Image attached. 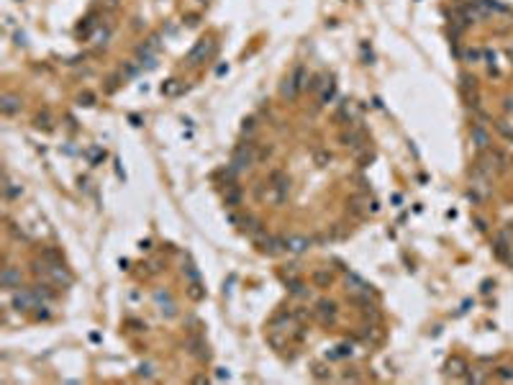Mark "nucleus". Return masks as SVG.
Listing matches in <instances>:
<instances>
[{
	"label": "nucleus",
	"instance_id": "obj_25",
	"mask_svg": "<svg viewBox=\"0 0 513 385\" xmlns=\"http://www.w3.org/2000/svg\"><path fill=\"white\" fill-rule=\"evenodd\" d=\"M495 129H498L500 134H503V137H506L508 141H513V131H511V129L506 126V123H503V121H495Z\"/></svg>",
	"mask_w": 513,
	"mask_h": 385
},
{
	"label": "nucleus",
	"instance_id": "obj_22",
	"mask_svg": "<svg viewBox=\"0 0 513 385\" xmlns=\"http://www.w3.org/2000/svg\"><path fill=\"white\" fill-rule=\"evenodd\" d=\"M177 90H180V85H177V80H167V82L162 85V93H164V95H175V93H177Z\"/></svg>",
	"mask_w": 513,
	"mask_h": 385
},
{
	"label": "nucleus",
	"instance_id": "obj_14",
	"mask_svg": "<svg viewBox=\"0 0 513 385\" xmlns=\"http://www.w3.org/2000/svg\"><path fill=\"white\" fill-rule=\"evenodd\" d=\"M341 141H344L347 146H359V144H362V134L354 131V129H351V131H344V134H341Z\"/></svg>",
	"mask_w": 513,
	"mask_h": 385
},
{
	"label": "nucleus",
	"instance_id": "obj_38",
	"mask_svg": "<svg viewBox=\"0 0 513 385\" xmlns=\"http://www.w3.org/2000/svg\"><path fill=\"white\" fill-rule=\"evenodd\" d=\"M503 108H506L508 113L513 110V98H506V100H503Z\"/></svg>",
	"mask_w": 513,
	"mask_h": 385
},
{
	"label": "nucleus",
	"instance_id": "obj_41",
	"mask_svg": "<svg viewBox=\"0 0 513 385\" xmlns=\"http://www.w3.org/2000/svg\"><path fill=\"white\" fill-rule=\"evenodd\" d=\"M508 56H511V59H513V47H511V49H508Z\"/></svg>",
	"mask_w": 513,
	"mask_h": 385
},
{
	"label": "nucleus",
	"instance_id": "obj_24",
	"mask_svg": "<svg viewBox=\"0 0 513 385\" xmlns=\"http://www.w3.org/2000/svg\"><path fill=\"white\" fill-rule=\"evenodd\" d=\"M36 126H39V129H41V126H44V129H52L49 113H39V116H36Z\"/></svg>",
	"mask_w": 513,
	"mask_h": 385
},
{
	"label": "nucleus",
	"instance_id": "obj_20",
	"mask_svg": "<svg viewBox=\"0 0 513 385\" xmlns=\"http://www.w3.org/2000/svg\"><path fill=\"white\" fill-rule=\"evenodd\" d=\"M459 82H462L464 93H470V90L475 93V90H477V80H475V77H470V75H459Z\"/></svg>",
	"mask_w": 513,
	"mask_h": 385
},
{
	"label": "nucleus",
	"instance_id": "obj_26",
	"mask_svg": "<svg viewBox=\"0 0 513 385\" xmlns=\"http://www.w3.org/2000/svg\"><path fill=\"white\" fill-rule=\"evenodd\" d=\"M190 298H195V301H200V298H203L200 282H190Z\"/></svg>",
	"mask_w": 513,
	"mask_h": 385
},
{
	"label": "nucleus",
	"instance_id": "obj_39",
	"mask_svg": "<svg viewBox=\"0 0 513 385\" xmlns=\"http://www.w3.org/2000/svg\"><path fill=\"white\" fill-rule=\"evenodd\" d=\"M475 226H477V229H480V231H485V229H487V223H485L483 219H475Z\"/></svg>",
	"mask_w": 513,
	"mask_h": 385
},
{
	"label": "nucleus",
	"instance_id": "obj_10",
	"mask_svg": "<svg viewBox=\"0 0 513 385\" xmlns=\"http://www.w3.org/2000/svg\"><path fill=\"white\" fill-rule=\"evenodd\" d=\"M470 139H472V144H475V149H487L490 146V134L480 126V123H475V126L470 129Z\"/></svg>",
	"mask_w": 513,
	"mask_h": 385
},
{
	"label": "nucleus",
	"instance_id": "obj_44",
	"mask_svg": "<svg viewBox=\"0 0 513 385\" xmlns=\"http://www.w3.org/2000/svg\"><path fill=\"white\" fill-rule=\"evenodd\" d=\"M18 3H21V0H18Z\"/></svg>",
	"mask_w": 513,
	"mask_h": 385
},
{
	"label": "nucleus",
	"instance_id": "obj_16",
	"mask_svg": "<svg viewBox=\"0 0 513 385\" xmlns=\"http://www.w3.org/2000/svg\"><path fill=\"white\" fill-rule=\"evenodd\" d=\"M87 154V160H90V165H100L103 160H106V152L100 149V146H90V149L85 152Z\"/></svg>",
	"mask_w": 513,
	"mask_h": 385
},
{
	"label": "nucleus",
	"instance_id": "obj_33",
	"mask_svg": "<svg viewBox=\"0 0 513 385\" xmlns=\"http://www.w3.org/2000/svg\"><path fill=\"white\" fill-rule=\"evenodd\" d=\"M349 355H351V347L349 344H341L339 352H336V357H349Z\"/></svg>",
	"mask_w": 513,
	"mask_h": 385
},
{
	"label": "nucleus",
	"instance_id": "obj_19",
	"mask_svg": "<svg viewBox=\"0 0 513 385\" xmlns=\"http://www.w3.org/2000/svg\"><path fill=\"white\" fill-rule=\"evenodd\" d=\"M5 198H10V200H13V198H21V188H18L10 177H5Z\"/></svg>",
	"mask_w": 513,
	"mask_h": 385
},
{
	"label": "nucleus",
	"instance_id": "obj_31",
	"mask_svg": "<svg viewBox=\"0 0 513 385\" xmlns=\"http://www.w3.org/2000/svg\"><path fill=\"white\" fill-rule=\"evenodd\" d=\"M321 85H324V77H321V75H316L313 80H311V85H308V90H318Z\"/></svg>",
	"mask_w": 513,
	"mask_h": 385
},
{
	"label": "nucleus",
	"instance_id": "obj_12",
	"mask_svg": "<svg viewBox=\"0 0 513 385\" xmlns=\"http://www.w3.org/2000/svg\"><path fill=\"white\" fill-rule=\"evenodd\" d=\"M223 200H226V206H239V203H242V190H239L234 183L231 185H226V195H223Z\"/></svg>",
	"mask_w": 513,
	"mask_h": 385
},
{
	"label": "nucleus",
	"instance_id": "obj_1",
	"mask_svg": "<svg viewBox=\"0 0 513 385\" xmlns=\"http://www.w3.org/2000/svg\"><path fill=\"white\" fill-rule=\"evenodd\" d=\"M254 162H257V144L244 141V144H239L234 149V157H231V169H234V172H244V169H249Z\"/></svg>",
	"mask_w": 513,
	"mask_h": 385
},
{
	"label": "nucleus",
	"instance_id": "obj_17",
	"mask_svg": "<svg viewBox=\"0 0 513 385\" xmlns=\"http://www.w3.org/2000/svg\"><path fill=\"white\" fill-rule=\"evenodd\" d=\"M347 285H351V290H364V293H370V288L364 285V280H362V277H357L354 273H349V275H347Z\"/></svg>",
	"mask_w": 513,
	"mask_h": 385
},
{
	"label": "nucleus",
	"instance_id": "obj_9",
	"mask_svg": "<svg viewBox=\"0 0 513 385\" xmlns=\"http://www.w3.org/2000/svg\"><path fill=\"white\" fill-rule=\"evenodd\" d=\"M0 285L5 290H16L21 288V273L16 267H3V275H0Z\"/></svg>",
	"mask_w": 513,
	"mask_h": 385
},
{
	"label": "nucleus",
	"instance_id": "obj_35",
	"mask_svg": "<svg viewBox=\"0 0 513 385\" xmlns=\"http://www.w3.org/2000/svg\"><path fill=\"white\" fill-rule=\"evenodd\" d=\"M267 342H270V344H272V347H277V349H280V347H282V339H277V336H275V334H270V336H267Z\"/></svg>",
	"mask_w": 513,
	"mask_h": 385
},
{
	"label": "nucleus",
	"instance_id": "obj_23",
	"mask_svg": "<svg viewBox=\"0 0 513 385\" xmlns=\"http://www.w3.org/2000/svg\"><path fill=\"white\" fill-rule=\"evenodd\" d=\"M313 160H316V165H318V167H326L328 162H331V154H328V152H316Z\"/></svg>",
	"mask_w": 513,
	"mask_h": 385
},
{
	"label": "nucleus",
	"instance_id": "obj_3",
	"mask_svg": "<svg viewBox=\"0 0 513 385\" xmlns=\"http://www.w3.org/2000/svg\"><path fill=\"white\" fill-rule=\"evenodd\" d=\"M213 52V41H208V39H200L195 47L190 49V54H188V62L195 67V64H200V59H205V56H208Z\"/></svg>",
	"mask_w": 513,
	"mask_h": 385
},
{
	"label": "nucleus",
	"instance_id": "obj_37",
	"mask_svg": "<svg viewBox=\"0 0 513 385\" xmlns=\"http://www.w3.org/2000/svg\"><path fill=\"white\" fill-rule=\"evenodd\" d=\"M477 56H480V52H475V49H472V52H467V54H464V59H470V62H477Z\"/></svg>",
	"mask_w": 513,
	"mask_h": 385
},
{
	"label": "nucleus",
	"instance_id": "obj_4",
	"mask_svg": "<svg viewBox=\"0 0 513 385\" xmlns=\"http://www.w3.org/2000/svg\"><path fill=\"white\" fill-rule=\"evenodd\" d=\"M336 303L334 301H318V305H316V316L321 319L324 324H334L336 321Z\"/></svg>",
	"mask_w": 513,
	"mask_h": 385
},
{
	"label": "nucleus",
	"instance_id": "obj_11",
	"mask_svg": "<svg viewBox=\"0 0 513 385\" xmlns=\"http://www.w3.org/2000/svg\"><path fill=\"white\" fill-rule=\"evenodd\" d=\"M467 362L462 359V357H452L449 362H447V375H454V378H464L467 375Z\"/></svg>",
	"mask_w": 513,
	"mask_h": 385
},
{
	"label": "nucleus",
	"instance_id": "obj_21",
	"mask_svg": "<svg viewBox=\"0 0 513 385\" xmlns=\"http://www.w3.org/2000/svg\"><path fill=\"white\" fill-rule=\"evenodd\" d=\"M495 375H498L500 380H506V383H513V367H506V365H503V367L495 370Z\"/></svg>",
	"mask_w": 513,
	"mask_h": 385
},
{
	"label": "nucleus",
	"instance_id": "obj_28",
	"mask_svg": "<svg viewBox=\"0 0 513 385\" xmlns=\"http://www.w3.org/2000/svg\"><path fill=\"white\" fill-rule=\"evenodd\" d=\"M313 375H316L318 380H326V378H331V372H326V367L316 365V367H313Z\"/></svg>",
	"mask_w": 513,
	"mask_h": 385
},
{
	"label": "nucleus",
	"instance_id": "obj_40",
	"mask_svg": "<svg viewBox=\"0 0 513 385\" xmlns=\"http://www.w3.org/2000/svg\"><path fill=\"white\" fill-rule=\"evenodd\" d=\"M490 288H493V282L485 280V282H483V293H490Z\"/></svg>",
	"mask_w": 513,
	"mask_h": 385
},
{
	"label": "nucleus",
	"instance_id": "obj_27",
	"mask_svg": "<svg viewBox=\"0 0 513 385\" xmlns=\"http://www.w3.org/2000/svg\"><path fill=\"white\" fill-rule=\"evenodd\" d=\"M33 316H36L39 321H41V319L47 321V319H49V311H47V305H44V303L39 305V303H36V313H33Z\"/></svg>",
	"mask_w": 513,
	"mask_h": 385
},
{
	"label": "nucleus",
	"instance_id": "obj_43",
	"mask_svg": "<svg viewBox=\"0 0 513 385\" xmlns=\"http://www.w3.org/2000/svg\"><path fill=\"white\" fill-rule=\"evenodd\" d=\"M511 265H513V254H511Z\"/></svg>",
	"mask_w": 513,
	"mask_h": 385
},
{
	"label": "nucleus",
	"instance_id": "obj_34",
	"mask_svg": "<svg viewBox=\"0 0 513 385\" xmlns=\"http://www.w3.org/2000/svg\"><path fill=\"white\" fill-rule=\"evenodd\" d=\"M242 131H244V134L254 131V118H244V126H242Z\"/></svg>",
	"mask_w": 513,
	"mask_h": 385
},
{
	"label": "nucleus",
	"instance_id": "obj_8",
	"mask_svg": "<svg viewBox=\"0 0 513 385\" xmlns=\"http://www.w3.org/2000/svg\"><path fill=\"white\" fill-rule=\"evenodd\" d=\"M18 110H21V98L18 95L5 93L3 98H0V113H3V116H16Z\"/></svg>",
	"mask_w": 513,
	"mask_h": 385
},
{
	"label": "nucleus",
	"instance_id": "obj_29",
	"mask_svg": "<svg viewBox=\"0 0 513 385\" xmlns=\"http://www.w3.org/2000/svg\"><path fill=\"white\" fill-rule=\"evenodd\" d=\"M331 98H334V85L328 82V87H324V93H321V103H328Z\"/></svg>",
	"mask_w": 513,
	"mask_h": 385
},
{
	"label": "nucleus",
	"instance_id": "obj_6",
	"mask_svg": "<svg viewBox=\"0 0 513 385\" xmlns=\"http://www.w3.org/2000/svg\"><path fill=\"white\" fill-rule=\"evenodd\" d=\"M154 301H157V305H159V311H162L167 319H172V316L177 313V305L172 303V298H169V293L167 290H157L154 293Z\"/></svg>",
	"mask_w": 513,
	"mask_h": 385
},
{
	"label": "nucleus",
	"instance_id": "obj_42",
	"mask_svg": "<svg viewBox=\"0 0 513 385\" xmlns=\"http://www.w3.org/2000/svg\"><path fill=\"white\" fill-rule=\"evenodd\" d=\"M198 3H208V0H198Z\"/></svg>",
	"mask_w": 513,
	"mask_h": 385
},
{
	"label": "nucleus",
	"instance_id": "obj_13",
	"mask_svg": "<svg viewBox=\"0 0 513 385\" xmlns=\"http://www.w3.org/2000/svg\"><path fill=\"white\" fill-rule=\"evenodd\" d=\"M300 93H303V90L298 87V82H295L293 77H288V80L282 82V95L288 98V100H295V98H298Z\"/></svg>",
	"mask_w": 513,
	"mask_h": 385
},
{
	"label": "nucleus",
	"instance_id": "obj_15",
	"mask_svg": "<svg viewBox=\"0 0 513 385\" xmlns=\"http://www.w3.org/2000/svg\"><path fill=\"white\" fill-rule=\"evenodd\" d=\"M313 282H316V285H321V288L331 285V273H328V270H316V273H313Z\"/></svg>",
	"mask_w": 513,
	"mask_h": 385
},
{
	"label": "nucleus",
	"instance_id": "obj_7",
	"mask_svg": "<svg viewBox=\"0 0 513 385\" xmlns=\"http://www.w3.org/2000/svg\"><path fill=\"white\" fill-rule=\"evenodd\" d=\"M308 247H311V239H308V236H285V252L303 254Z\"/></svg>",
	"mask_w": 513,
	"mask_h": 385
},
{
	"label": "nucleus",
	"instance_id": "obj_5",
	"mask_svg": "<svg viewBox=\"0 0 513 385\" xmlns=\"http://www.w3.org/2000/svg\"><path fill=\"white\" fill-rule=\"evenodd\" d=\"M493 252H495V257H500V259H511V234H508V231H500V234L495 236Z\"/></svg>",
	"mask_w": 513,
	"mask_h": 385
},
{
	"label": "nucleus",
	"instance_id": "obj_32",
	"mask_svg": "<svg viewBox=\"0 0 513 385\" xmlns=\"http://www.w3.org/2000/svg\"><path fill=\"white\" fill-rule=\"evenodd\" d=\"M139 375L152 378V375H154V367H152V365H141V367H139Z\"/></svg>",
	"mask_w": 513,
	"mask_h": 385
},
{
	"label": "nucleus",
	"instance_id": "obj_2",
	"mask_svg": "<svg viewBox=\"0 0 513 385\" xmlns=\"http://www.w3.org/2000/svg\"><path fill=\"white\" fill-rule=\"evenodd\" d=\"M10 303H13V308L18 313H26L31 308H36L39 298H36V293H31V290H13V298H10Z\"/></svg>",
	"mask_w": 513,
	"mask_h": 385
},
{
	"label": "nucleus",
	"instance_id": "obj_18",
	"mask_svg": "<svg viewBox=\"0 0 513 385\" xmlns=\"http://www.w3.org/2000/svg\"><path fill=\"white\" fill-rule=\"evenodd\" d=\"M93 28H100V26H98V16H95V13H93V16H87V18L82 21V24H80V33H90Z\"/></svg>",
	"mask_w": 513,
	"mask_h": 385
},
{
	"label": "nucleus",
	"instance_id": "obj_36",
	"mask_svg": "<svg viewBox=\"0 0 513 385\" xmlns=\"http://www.w3.org/2000/svg\"><path fill=\"white\" fill-rule=\"evenodd\" d=\"M80 103H82V106H93V95H90V93L80 95Z\"/></svg>",
	"mask_w": 513,
	"mask_h": 385
},
{
	"label": "nucleus",
	"instance_id": "obj_30",
	"mask_svg": "<svg viewBox=\"0 0 513 385\" xmlns=\"http://www.w3.org/2000/svg\"><path fill=\"white\" fill-rule=\"evenodd\" d=\"M106 39H108V28H98V33H95V44H106Z\"/></svg>",
	"mask_w": 513,
	"mask_h": 385
}]
</instances>
